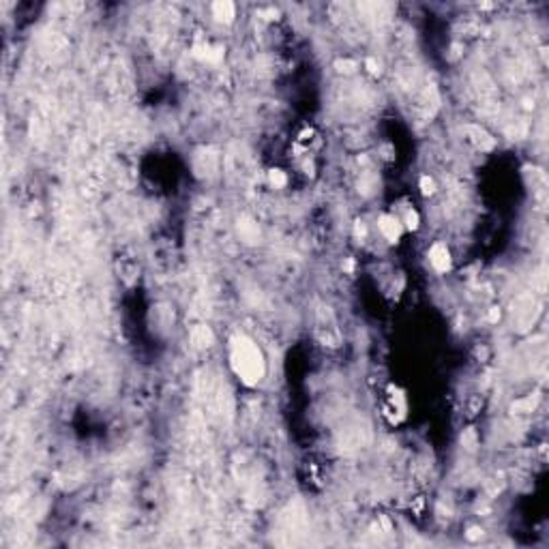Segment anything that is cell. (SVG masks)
Returning <instances> with one entry per match:
<instances>
[{"label": "cell", "mask_w": 549, "mask_h": 549, "mask_svg": "<svg viewBox=\"0 0 549 549\" xmlns=\"http://www.w3.org/2000/svg\"><path fill=\"white\" fill-rule=\"evenodd\" d=\"M367 69L371 75H378L380 73V62H375L373 58H367Z\"/></svg>", "instance_id": "5bb4252c"}, {"label": "cell", "mask_w": 549, "mask_h": 549, "mask_svg": "<svg viewBox=\"0 0 549 549\" xmlns=\"http://www.w3.org/2000/svg\"><path fill=\"white\" fill-rule=\"evenodd\" d=\"M215 341V335L213 331L208 328L206 324H197L196 328L191 331V343L196 346L197 350H204V348H211Z\"/></svg>", "instance_id": "ba28073f"}, {"label": "cell", "mask_w": 549, "mask_h": 549, "mask_svg": "<svg viewBox=\"0 0 549 549\" xmlns=\"http://www.w3.org/2000/svg\"><path fill=\"white\" fill-rule=\"evenodd\" d=\"M429 262L438 273H446L451 271V251L449 247L442 243H435L431 249H429Z\"/></svg>", "instance_id": "277c9868"}, {"label": "cell", "mask_w": 549, "mask_h": 549, "mask_svg": "<svg viewBox=\"0 0 549 549\" xmlns=\"http://www.w3.org/2000/svg\"><path fill=\"white\" fill-rule=\"evenodd\" d=\"M378 228L389 243H397V240L401 238V223L397 221L392 215H382L380 221H378Z\"/></svg>", "instance_id": "8992f818"}, {"label": "cell", "mask_w": 549, "mask_h": 549, "mask_svg": "<svg viewBox=\"0 0 549 549\" xmlns=\"http://www.w3.org/2000/svg\"><path fill=\"white\" fill-rule=\"evenodd\" d=\"M196 172L200 176H213L217 172V163H219V157L213 148H202L200 153L196 155Z\"/></svg>", "instance_id": "3957f363"}, {"label": "cell", "mask_w": 549, "mask_h": 549, "mask_svg": "<svg viewBox=\"0 0 549 549\" xmlns=\"http://www.w3.org/2000/svg\"><path fill=\"white\" fill-rule=\"evenodd\" d=\"M335 69L339 73H352L354 69H356V62L350 60V58H339V60L335 62Z\"/></svg>", "instance_id": "30bf717a"}, {"label": "cell", "mask_w": 549, "mask_h": 549, "mask_svg": "<svg viewBox=\"0 0 549 549\" xmlns=\"http://www.w3.org/2000/svg\"><path fill=\"white\" fill-rule=\"evenodd\" d=\"M418 221H421V219H418V213H416V211H408V213H406V228H408V230H416V228H418Z\"/></svg>", "instance_id": "7c38bea8"}, {"label": "cell", "mask_w": 549, "mask_h": 549, "mask_svg": "<svg viewBox=\"0 0 549 549\" xmlns=\"http://www.w3.org/2000/svg\"><path fill=\"white\" fill-rule=\"evenodd\" d=\"M478 536H483V530H478V528H470V532H468V539H478Z\"/></svg>", "instance_id": "2e32d148"}, {"label": "cell", "mask_w": 549, "mask_h": 549, "mask_svg": "<svg viewBox=\"0 0 549 549\" xmlns=\"http://www.w3.org/2000/svg\"><path fill=\"white\" fill-rule=\"evenodd\" d=\"M315 335L328 348H337L341 343V331L337 326L333 309L324 303H317L315 307Z\"/></svg>", "instance_id": "7a4b0ae2"}, {"label": "cell", "mask_w": 549, "mask_h": 549, "mask_svg": "<svg viewBox=\"0 0 549 549\" xmlns=\"http://www.w3.org/2000/svg\"><path fill=\"white\" fill-rule=\"evenodd\" d=\"M536 397H526V399H521V401H515L513 403V412H519V414H524V412H532L534 410V406H536Z\"/></svg>", "instance_id": "9c48e42d"}, {"label": "cell", "mask_w": 549, "mask_h": 549, "mask_svg": "<svg viewBox=\"0 0 549 549\" xmlns=\"http://www.w3.org/2000/svg\"><path fill=\"white\" fill-rule=\"evenodd\" d=\"M230 363H232L234 373L240 378V382L254 386L264 378V356L260 348L245 335H236L232 339V352H230Z\"/></svg>", "instance_id": "6da1fadb"}, {"label": "cell", "mask_w": 549, "mask_h": 549, "mask_svg": "<svg viewBox=\"0 0 549 549\" xmlns=\"http://www.w3.org/2000/svg\"><path fill=\"white\" fill-rule=\"evenodd\" d=\"M271 182L274 187H283L285 185V174L281 170H273L271 172Z\"/></svg>", "instance_id": "4fadbf2b"}, {"label": "cell", "mask_w": 549, "mask_h": 549, "mask_svg": "<svg viewBox=\"0 0 549 549\" xmlns=\"http://www.w3.org/2000/svg\"><path fill=\"white\" fill-rule=\"evenodd\" d=\"M365 232H367V230H365L363 221H356V236H365Z\"/></svg>", "instance_id": "e0dca14e"}, {"label": "cell", "mask_w": 549, "mask_h": 549, "mask_svg": "<svg viewBox=\"0 0 549 549\" xmlns=\"http://www.w3.org/2000/svg\"><path fill=\"white\" fill-rule=\"evenodd\" d=\"M213 18L217 21H223V24L234 21V18H236L234 2H230V0H217V2H213Z\"/></svg>", "instance_id": "52a82bcc"}, {"label": "cell", "mask_w": 549, "mask_h": 549, "mask_svg": "<svg viewBox=\"0 0 549 549\" xmlns=\"http://www.w3.org/2000/svg\"><path fill=\"white\" fill-rule=\"evenodd\" d=\"M498 320H500V309L493 307V309L489 311V322H498Z\"/></svg>", "instance_id": "9a60e30c"}, {"label": "cell", "mask_w": 549, "mask_h": 549, "mask_svg": "<svg viewBox=\"0 0 549 549\" xmlns=\"http://www.w3.org/2000/svg\"><path fill=\"white\" fill-rule=\"evenodd\" d=\"M466 133H468V139L481 150H491L493 146H496V139L478 125H466Z\"/></svg>", "instance_id": "5b68a950"}, {"label": "cell", "mask_w": 549, "mask_h": 549, "mask_svg": "<svg viewBox=\"0 0 549 549\" xmlns=\"http://www.w3.org/2000/svg\"><path fill=\"white\" fill-rule=\"evenodd\" d=\"M421 191H423V196H431V193L435 191L433 178H429V176H421Z\"/></svg>", "instance_id": "8fae6325"}]
</instances>
